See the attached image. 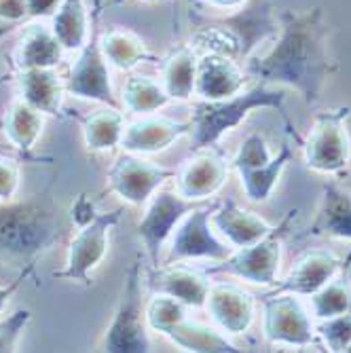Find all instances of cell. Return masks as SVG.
I'll return each mask as SVG.
<instances>
[{
  "label": "cell",
  "instance_id": "obj_1",
  "mask_svg": "<svg viewBox=\"0 0 351 353\" xmlns=\"http://www.w3.org/2000/svg\"><path fill=\"white\" fill-rule=\"evenodd\" d=\"M330 28L322 7L279 11V34L267 55L250 57L245 74L265 85L299 91L307 108H315L326 81L339 70L330 55Z\"/></svg>",
  "mask_w": 351,
  "mask_h": 353
},
{
  "label": "cell",
  "instance_id": "obj_2",
  "mask_svg": "<svg viewBox=\"0 0 351 353\" xmlns=\"http://www.w3.org/2000/svg\"><path fill=\"white\" fill-rule=\"evenodd\" d=\"M193 34L188 45L197 53L227 55L239 63L254 57L263 43L279 34V13L271 0H245L227 15H208L190 9Z\"/></svg>",
  "mask_w": 351,
  "mask_h": 353
},
{
  "label": "cell",
  "instance_id": "obj_3",
  "mask_svg": "<svg viewBox=\"0 0 351 353\" xmlns=\"http://www.w3.org/2000/svg\"><path fill=\"white\" fill-rule=\"evenodd\" d=\"M61 233V222L49 190L23 201L0 203V263L19 269L37 267Z\"/></svg>",
  "mask_w": 351,
  "mask_h": 353
},
{
  "label": "cell",
  "instance_id": "obj_4",
  "mask_svg": "<svg viewBox=\"0 0 351 353\" xmlns=\"http://www.w3.org/2000/svg\"><path fill=\"white\" fill-rule=\"evenodd\" d=\"M285 91L273 85H257L248 91H239L237 95L222 100H199L190 112V144L193 148L214 146L220 138L239 127L250 112L259 108H277L283 110Z\"/></svg>",
  "mask_w": 351,
  "mask_h": 353
},
{
  "label": "cell",
  "instance_id": "obj_5",
  "mask_svg": "<svg viewBox=\"0 0 351 353\" xmlns=\"http://www.w3.org/2000/svg\"><path fill=\"white\" fill-rule=\"evenodd\" d=\"M74 210L83 212L72 214V218L79 222V231L72 237L66 254V265L59 271H53L55 279H66V281H79L83 285H91V273L102 265V261L108 254V241H110V231L121 222L123 208L98 214L93 212V205L85 195H81L79 203Z\"/></svg>",
  "mask_w": 351,
  "mask_h": 353
},
{
  "label": "cell",
  "instance_id": "obj_6",
  "mask_svg": "<svg viewBox=\"0 0 351 353\" xmlns=\"http://www.w3.org/2000/svg\"><path fill=\"white\" fill-rule=\"evenodd\" d=\"M146 324L148 330L166 336L172 345L182 351L195 353H225L239 351L235 343L227 339L218 328L201 324L188 315V307L172 296L152 294L146 303Z\"/></svg>",
  "mask_w": 351,
  "mask_h": 353
},
{
  "label": "cell",
  "instance_id": "obj_7",
  "mask_svg": "<svg viewBox=\"0 0 351 353\" xmlns=\"http://www.w3.org/2000/svg\"><path fill=\"white\" fill-rule=\"evenodd\" d=\"M100 347L108 353H148L152 349L146 324L144 277L140 261H136L125 275L121 299Z\"/></svg>",
  "mask_w": 351,
  "mask_h": 353
},
{
  "label": "cell",
  "instance_id": "obj_8",
  "mask_svg": "<svg viewBox=\"0 0 351 353\" xmlns=\"http://www.w3.org/2000/svg\"><path fill=\"white\" fill-rule=\"evenodd\" d=\"M351 106L315 112L313 127L303 142L305 165L311 172L345 176L351 163V138L347 132V119Z\"/></svg>",
  "mask_w": 351,
  "mask_h": 353
},
{
  "label": "cell",
  "instance_id": "obj_9",
  "mask_svg": "<svg viewBox=\"0 0 351 353\" xmlns=\"http://www.w3.org/2000/svg\"><path fill=\"white\" fill-rule=\"evenodd\" d=\"M297 210L288 212L277 227H273V231L265 235L261 241L245 248H235L225 261L216 263L214 267H208L205 271L210 275H231L257 285H275L281 263L283 239L288 235L290 222L297 218Z\"/></svg>",
  "mask_w": 351,
  "mask_h": 353
},
{
  "label": "cell",
  "instance_id": "obj_10",
  "mask_svg": "<svg viewBox=\"0 0 351 353\" xmlns=\"http://www.w3.org/2000/svg\"><path fill=\"white\" fill-rule=\"evenodd\" d=\"M290 159L292 148L288 142H283L279 152L271 157L265 138L261 134H250L241 142L231 165L239 174L245 197L254 203H265L269 201L281 172L290 163Z\"/></svg>",
  "mask_w": 351,
  "mask_h": 353
},
{
  "label": "cell",
  "instance_id": "obj_11",
  "mask_svg": "<svg viewBox=\"0 0 351 353\" xmlns=\"http://www.w3.org/2000/svg\"><path fill=\"white\" fill-rule=\"evenodd\" d=\"M216 205L218 203L197 205L193 212H188L180 220L176 231L170 237V248H168V256L163 265L182 263V261H199V259L220 263L233 252V248L225 239H220L214 233L210 218Z\"/></svg>",
  "mask_w": 351,
  "mask_h": 353
},
{
  "label": "cell",
  "instance_id": "obj_12",
  "mask_svg": "<svg viewBox=\"0 0 351 353\" xmlns=\"http://www.w3.org/2000/svg\"><path fill=\"white\" fill-rule=\"evenodd\" d=\"M174 176V170L150 163L142 154L123 152L106 172V190L130 205H144Z\"/></svg>",
  "mask_w": 351,
  "mask_h": 353
},
{
  "label": "cell",
  "instance_id": "obj_13",
  "mask_svg": "<svg viewBox=\"0 0 351 353\" xmlns=\"http://www.w3.org/2000/svg\"><path fill=\"white\" fill-rule=\"evenodd\" d=\"M263 334L271 345L307 347L315 341V326L299 294L263 296Z\"/></svg>",
  "mask_w": 351,
  "mask_h": 353
},
{
  "label": "cell",
  "instance_id": "obj_14",
  "mask_svg": "<svg viewBox=\"0 0 351 353\" xmlns=\"http://www.w3.org/2000/svg\"><path fill=\"white\" fill-rule=\"evenodd\" d=\"M197 205H201V203L184 199L182 195L172 192V190H157L148 199V208L138 222L136 233L148 254V261L152 267L161 265L159 263V252H161V248L170 241L180 220L188 212H193Z\"/></svg>",
  "mask_w": 351,
  "mask_h": 353
},
{
  "label": "cell",
  "instance_id": "obj_15",
  "mask_svg": "<svg viewBox=\"0 0 351 353\" xmlns=\"http://www.w3.org/2000/svg\"><path fill=\"white\" fill-rule=\"evenodd\" d=\"M77 59L68 70L66 81V93L74 95L81 100H93L102 102L106 106L119 108V102L112 93L110 85V72H108V61L100 49V34L98 30H91V37L85 43L81 51H77Z\"/></svg>",
  "mask_w": 351,
  "mask_h": 353
},
{
  "label": "cell",
  "instance_id": "obj_16",
  "mask_svg": "<svg viewBox=\"0 0 351 353\" xmlns=\"http://www.w3.org/2000/svg\"><path fill=\"white\" fill-rule=\"evenodd\" d=\"M229 174L227 159L214 146L193 148L176 170V192L184 199L203 203L225 186Z\"/></svg>",
  "mask_w": 351,
  "mask_h": 353
},
{
  "label": "cell",
  "instance_id": "obj_17",
  "mask_svg": "<svg viewBox=\"0 0 351 353\" xmlns=\"http://www.w3.org/2000/svg\"><path fill=\"white\" fill-rule=\"evenodd\" d=\"M203 309L222 334L237 336L250 330L257 301L235 283H212Z\"/></svg>",
  "mask_w": 351,
  "mask_h": 353
},
{
  "label": "cell",
  "instance_id": "obj_18",
  "mask_svg": "<svg viewBox=\"0 0 351 353\" xmlns=\"http://www.w3.org/2000/svg\"><path fill=\"white\" fill-rule=\"evenodd\" d=\"M146 283L152 294L172 296L184 303L188 309H203L210 285H212L210 273L205 269L199 271V269L186 267L180 263L152 267Z\"/></svg>",
  "mask_w": 351,
  "mask_h": 353
},
{
  "label": "cell",
  "instance_id": "obj_19",
  "mask_svg": "<svg viewBox=\"0 0 351 353\" xmlns=\"http://www.w3.org/2000/svg\"><path fill=\"white\" fill-rule=\"evenodd\" d=\"M190 123L170 117L142 114V119L125 125L121 148L134 154H157L168 150L176 140L188 136Z\"/></svg>",
  "mask_w": 351,
  "mask_h": 353
},
{
  "label": "cell",
  "instance_id": "obj_20",
  "mask_svg": "<svg viewBox=\"0 0 351 353\" xmlns=\"http://www.w3.org/2000/svg\"><path fill=\"white\" fill-rule=\"evenodd\" d=\"M347 261H349V256H347ZM347 261H341L337 254L328 250H309L299 256L290 273L285 275L283 281L275 283L273 292L269 294L290 292L299 296H311L315 290H320L326 281H330L347 265Z\"/></svg>",
  "mask_w": 351,
  "mask_h": 353
},
{
  "label": "cell",
  "instance_id": "obj_21",
  "mask_svg": "<svg viewBox=\"0 0 351 353\" xmlns=\"http://www.w3.org/2000/svg\"><path fill=\"white\" fill-rule=\"evenodd\" d=\"M248 74L241 63L218 53H199L195 95L199 100H222L243 91Z\"/></svg>",
  "mask_w": 351,
  "mask_h": 353
},
{
  "label": "cell",
  "instance_id": "obj_22",
  "mask_svg": "<svg viewBox=\"0 0 351 353\" xmlns=\"http://www.w3.org/2000/svg\"><path fill=\"white\" fill-rule=\"evenodd\" d=\"M63 49L53 34L51 26L43 19H34L21 28L19 41L13 51V66L17 70L26 68H57L63 59Z\"/></svg>",
  "mask_w": 351,
  "mask_h": 353
},
{
  "label": "cell",
  "instance_id": "obj_23",
  "mask_svg": "<svg viewBox=\"0 0 351 353\" xmlns=\"http://www.w3.org/2000/svg\"><path fill=\"white\" fill-rule=\"evenodd\" d=\"M210 220L214 231L233 248L252 245L273 231V224H269L259 214L239 208L231 199L225 203H218Z\"/></svg>",
  "mask_w": 351,
  "mask_h": 353
},
{
  "label": "cell",
  "instance_id": "obj_24",
  "mask_svg": "<svg viewBox=\"0 0 351 353\" xmlns=\"http://www.w3.org/2000/svg\"><path fill=\"white\" fill-rule=\"evenodd\" d=\"M309 235L351 241V192L334 180H328L322 186V199L309 227Z\"/></svg>",
  "mask_w": 351,
  "mask_h": 353
},
{
  "label": "cell",
  "instance_id": "obj_25",
  "mask_svg": "<svg viewBox=\"0 0 351 353\" xmlns=\"http://www.w3.org/2000/svg\"><path fill=\"white\" fill-rule=\"evenodd\" d=\"M19 98L37 108L43 114L59 117L63 93H66V81H63L55 68H26L17 70L15 77Z\"/></svg>",
  "mask_w": 351,
  "mask_h": 353
},
{
  "label": "cell",
  "instance_id": "obj_26",
  "mask_svg": "<svg viewBox=\"0 0 351 353\" xmlns=\"http://www.w3.org/2000/svg\"><path fill=\"white\" fill-rule=\"evenodd\" d=\"M199 53L188 43L176 45L159 63V83L174 100H188L195 95V74H197Z\"/></svg>",
  "mask_w": 351,
  "mask_h": 353
},
{
  "label": "cell",
  "instance_id": "obj_27",
  "mask_svg": "<svg viewBox=\"0 0 351 353\" xmlns=\"http://www.w3.org/2000/svg\"><path fill=\"white\" fill-rule=\"evenodd\" d=\"M100 49L108 61V66L121 72H130L138 68L140 63L152 59V53L148 51L144 39L138 32L130 28H121V26H112L106 32H102Z\"/></svg>",
  "mask_w": 351,
  "mask_h": 353
},
{
  "label": "cell",
  "instance_id": "obj_28",
  "mask_svg": "<svg viewBox=\"0 0 351 353\" xmlns=\"http://www.w3.org/2000/svg\"><path fill=\"white\" fill-rule=\"evenodd\" d=\"M45 125V114L39 112L26 104L21 98L11 102L9 110L3 119V132L9 140V144L23 157V159H34L32 150H34Z\"/></svg>",
  "mask_w": 351,
  "mask_h": 353
},
{
  "label": "cell",
  "instance_id": "obj_29",
  "mask_svg": "<svg viewBox=\"0 0 351 353\" xmlns=\"http://www.w3.org/2000/svg\"><path fill=\"white\" fill-rule=\"evenodd\" d=\"M95 19L89 17L87 0H61L59 9L51 15V30L59 45L68 51H81L91 37Z\"/></svg>",
  "mask_w": 351,
  "mask_h": 353
},
{
  "label": "cell",
  "instance_id": "obj_30",
  "mask_svg": "<svg viewBox=\"0 0 351 353\" xmlns=\"http://www.w3.org/2000/svg\"><path fill=\"white\" fill-rule=\"evenodd\" d=\"M125 117L119 108H100L83 119V140L89 152H106L121 146Z\"/></svg>",
  "mask_w": 351,
  "mask_h": 353
},
{
  "label": "cell",
  "instance_id": "obj_31",
  "mask_svg": "<svg viewBox=\"0 0 351 353\" xmlns=\"http://www.w3.org/2000/svg\"><path fill=\"white\" fill-rule=\"evenodd\" d=\"M170 102L172 98L161 83L142 74L130 77L123 87V106L130 114H150L166 108Z\"/></svg>",
  "mask_w": 351,
  "mask_h": 353
},
{
  "label": "cell",
  "instance_id": "obj_32",
  "mask_svg": "<svg viewBox=\"0 0 351 353\" xmlns=\"http://www.w3.org/2000/svg\"><path fill=\"white\" fill-rule=\"evenodd\" d=\"M311 311L315 319H328L351 311V277L345 267L311 294Z\"/></svg>",
  "mask_w": 351,
  "mask_h": 353
},
{
  "label": "cell",
  "instance_id": "obj_33",
  "mask_svg": "<svg viewBox=\"0 0 351 353\" xmlns=\"http://www.w3.org/2000/svg\"><path fill=\"white\" fill-rule=\"evenodd\" d=\"M315 334L324 341L328 351H347V347L351 345V311L320 319V324L315 326Z\"/></svg>",
  "mask_w": 351,
  "mask_h": 353
},
{
  "label": "cell",
  "instance_id": "obj_34",
  "mask_svg": "<svg viewBox=\"0 0 351 353\" xmlns=\"http://www.w3.org/2000/svg\"><path fill=\"white\" fill-rule=\"evenodd\" d=\"M30 322H32L30 309H19V311L11 313L9 317L0 319V353L17 351V343Z\"/></svg>",
  "mask_w": 351,
  "mask_h": 353
},
{
  "label": "cell",
  "instance_id": "obj_35",
  "mask_svg": "<svg viewBox=\"0 0 351 353\" xmlns=\"http://www.w3.org/2000/svg\"><path fill=\"white\" fill-rule=\"evenodd\" d=\"M19 180H21L19 163L11 157L0 154V203L15 199L19 190Z\"/></svg>",
  "mask_w": 351,
  "mask_h": 353
},
{
  "label": "cell",
  "instance_id": "obj_36",
  "mask_svg": "<svg viewBox=\"0 0 351 353\" xmlns=\"http://www.w3.org/2000/svg\"><path fill=\"white\" fill-rule=\"evenodd\" d=\"M30 275H34V267L19 269V273H17L11 281L0 283V313L7 311V307H9L11 299H13V296H15V292L19 290V285H21Z\"/></svg>",
  "mask_w": 351,
  "mask_h": 353
},
{
  "label": "cell",
  "instance_id": "obj_37",
  "mask_svg": "<svg viewBox=\"0 0 351 353\" xmlns=\"http://www.w3.org/2000/svg\"><path fill=\"white\" fill-rule=\"evenodd\" d=\"M59 5L61 0H26L28 19H51Z\"/></svg>",
  "mask_w": 351,
  "mask_h": 353
},
{
  "label": "cell",
  "instance_id": "obj_38",
  "mask_svg": "<svg viewBox=\"0 0 351 353\" xmlns=\"http://www.w3.org/2000/svg\"><path fill=\"white\" fill-rule=\"evenodd\" d=\"M0 19L9 23H19L28 19L26 0H0Z\"/></svg>",
  "mask_w": 351,
  "mask_h": 353
},
{
  "label": "cell",
  "instance_id": "obj_39",
  "mask_svg": "<svg viewBox=\"0 0 351 353\" xmlns=\"http://www.w3.org/2000/svg\"><path fill=\"white\" fill-rule=\"evenodd\" d=\"M184 3H199V0H184ZM201 3H205L214 9H220V11H233V9L241 7L245 0H201Z\"/></svg>",
  "mask_w": 351,
  "mask_h": 353
},
{
  "label": "cell",
  "instance_id": "obj_40",
  "mask_svg": "<svg viewBox=\"0 0 351 353\" xmlns=\"http://www.w3.org/2000/svg\"><path fill=\"white\" fill-rule=\"evenodd\" d=\"M9 32H11V28H0V39H3L5 34H9Z\"/></svg>",
  "mask_w": 351,
  "mask_h": 353
}]
</instances>
